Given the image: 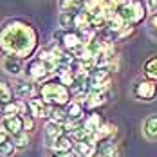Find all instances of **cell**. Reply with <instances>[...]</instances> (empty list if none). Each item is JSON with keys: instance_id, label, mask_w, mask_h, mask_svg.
Returning a JSON list of instances; mask_svg holds the SVG:
<instances>
[{"instance_id": "obj_22", "label": "cell", "mask_w": 157, "mask_h": 157, "mask_svg": "<svg viewBox=\"0 0 157 157\" xmlns=\"http://www.w3.org/2000/svg\"><path fill=\"white\" fill-rule=\"evenodd\" d=\"M81 9H83L81 4H76L72 0H60V13H72V15H76Z\"/></svg>"}, {"instance_id": "obj_23", "label": "cell", "mask_w": 157, "mask_h": 157, "mask_svg": "<svg viewBox=\"0 0 157 157\" xmlns=\"http://www.w3.org/2000/svg\"><path fill=\"white\" fill-rule=\"evenodd\" d=\"M117 15L121 16L128 25H134V6H132V4L119 7V9H117Z\"/></svg>"}, {"instance_id": "obj_20", "label": "cell", "mask_w": 157, "mask_h": 157, "mask_svg": "<svg viewBox=\"0 0 157 157\" xmlns=\"http://www.w3.org/2000/svg\"><path fill=\"white\" fill-rule=\"evenodd\" d=\"M132 6H134V25H137V24H141L143 20L146 18L148 9H146V4L141 2V0H134Z\"/></svg>"}, {"instance_id": "obj_14", "label": "cell", "mask_w": 157, "mask_h": 157, "mask_svg": "<svg viewBox=\"0 0 157 157\" xmlns=\"http://www.w3.org/2000/svg\"><path fill=\"white\" fill-rule=\"evenodd\" d=\"M143 136L150 141H157V116H150L143 121Z\"/></svg>"}, {"instance_id": "obj_21", "label": "cell", "mask_w": 157, "mask_h": 157, "mask_svg": "<svg viewBox=\"0 0 157 157\" xmlns=\"http://www.w3.org/2000/svg\"><path fill=\"white\" fill-rule=\"evenodd\" d=\"M74 16L76 15H72V13H60L58 15V25H60V29L71 31L74 27Z\"/></svg>"}, {"instance_id": "obj_6", "label": "cell", "mask_w": 157, "mask_h": 157, "mask_svg": "<svg viewBox=\"0 0 157 157\" xmlns=\"http://www.w3.org/2000/svg\"><path fill=\"white\" fill-rule=\"evenodd\" d=\"M27 107H29V114H31L33 117H38V119L49 117L51 110H52V107H49L42 98H31V99H27Z\"/></svg>"}, {"instance_id": "obj_31", "label": "cell", "mask_w": 157, "mask_h": 157, "mask_svg": "<svg viewBox=\"0 0 157 157\" xmlns=\"http://www.w3.org/2000/svg\"><path fill=\"white\" fill-rule=\"evenodd\" d=\"M52 155L54 157H79L74 150H72V152H67V154H52Z\"/></svg>"}, {"instance_id": "obj_10", "label": "cell", "mask_w": 157, "mask_h": 157, "mask_svg": "<svg viewBox=\"0 0 157 157\" xmlns=\"http://www.w3.org/2000/svg\"><path fill=\"white\" fill-rule=\"evenodd\" d=\"M65 109V114H67V121H72V123H81L83 116H85V109L83 105L78 103V101H71Z\"/></svg>"}, {"instance_id": "obj_18", "label": "cell", "mask_w": 157, "mask_h": 157, "mask_svg": "<svg viewBox=\"0 0 157 157\" xmlns=\"http://www.w3.org/2000/svg\"><path fill=\"white\" fill-rule=\"evenodd\" d=\"M4 71L9 76H20L22 71H24L22 60H18V58H6L4 60Z\"/></svg>"}, {"instance_id": "obj_9", "label": "cell", "mask_w": 157, "mask_h": 157, "mask_svg": "<svg viewBox=\"0 0 157 157\" xmlns=\"http://www.w3.org/2000/svg\"><path fill=\"white\" fill-rule=\"evenodd\" d=\"M74 139L71 137V136H67V134H63L60 136L56 141L52 143V146H51V150H52V154H67V152H72L74 150Z\"/></svg>"}, {"instance_id": "obj_27", "label": "cell", "mask_w": 157, "mask_h": 157, "mask_svg": "<svg viewBox=\"0 0 157 157\" xmlns=\"http://www.w3.org/2000/svg\"><path fill=\"white\" fill-rule=\"evenodd\" d=\"M24 117V132H33L34 130V117L33 116H22Z\"/></svg>"}, {"instance_id": "obj_34", "label": "cell", "mask_w": 157, "mask_h": 157, "mask_svg": "<svg viewBox=\"0 0 157 157\" xmlns=\"http://www.w3.org/2000/svg\"><path fill=\"white\" fill-rule=\"evenodd\" d=\"M0 157H4V155H2V154H0Z\"/></svg>"}, {"instance_id": "obj_11", "label": "cell", "mask_w": 157, "mask_h": 157, "mask_svg": "<svg viewBox=\"0 0 157 157\" xmlns=\"http://www.w3.org/2000/svg\"><path fill=\"white\" fill-rule=\"evenodd\" d=\"M65 134V130H63V125L60 123H54V121H49L47 125H45V141H47V146L51 148L52 146V143L56 141L60 136Z\"/></svg>"}, {"instance_id": "obj_35", "label": "cell", "mask_w": 157, "mask_h": 157, "mask_svg": "<svg viewBox=\"0 0 157 157\" xmlns=\"http://www.w3.org/2000/svg\"><path fill=\"white\" fill-rule=\"evenodd\" d=\"M0 130H2V128H0Z\"/></svg>"}, {"instance_id": "obj_3", "label": "cell", "mask_w": 157, "mask_h": 157, "mask_svg": "<svg viewBox=\"0 0 157 157\" xmlns=\"http://www.w3.org/2000/svg\"><path fill=\"white\" fill-rule=\"evenodd\" d=\"M25 76H27V79L33 81V83H40V81H45V79L51 76V72H49L47 65L36 58V60H33V62L27 63V67H25Z\"/></svg>"}, {"instance_id": "obj_4", "label": "cell", "mask_w": 157, "mask_h": 157, "mask_svg": "<svg viewBox=\"0 0 157 157\" xmlns=\"http://www.w3.org/2000/svg\"><path fill=\"white\" fill-rule=\"evenodd\" d=\"M134 98L139 101H154L157 98V83L148 81V79H141L136 87H134Z\"/></svg>"}, {"instance_id": "obj_12", "label": "cell", "mask_w": 157, "mask_h": 157, "mask_svg": "<svg viewBox=\"0 0 157 157\" xmlns=\"http://www.w3.org/2000/svg\"><path fill=\"white\" fill-rule=\"evenodd\" d=\"M103 123H105V121H103V117H101L98 112H90V114L85 117V121H83V128H85L90 136H94L96 132L101 128Z\"/></svg>"}, {"instance_id": "obj_29", "label": "cell", "mask_w": 157, "mask_h": 157, "mask_svg": "<svg viewBox=\"0 0 157 157\" xmlns=\"http://www.w3.org/2000/svg\"><path fill=\"white\" fill-rule=\"evenodd\" d=\"M144 4H146V9H148V13L157 15V0H146Z\"/></svg>"}, {"instance_id": "obj_16", "label": "cell", "mask_w": 157, "mask_h": 157, "mask_svg": "<svg viewBox=\"0 0 157 157\" xmlns=\"http://www.w3.org/2000/svg\"><path fill=\"white\" fill-rule=\"evenodd\" d=\"M15 143H13V137L9 134H6L4 130H0V154L4 157H9L15 154Z\"/></svg>"}, {"instance_id": "obj_28", "label": "cell", "mask_w": 157, "mask_h": 157, "mask_svg": "<svg viewBox=\"0 0 157 157\" xmlns=\"http://www.w3.org/2000/svg\"><path fill=\"white\" fill-rule=\"evenodd\" d=\"M148 24H150V31H152V34L157 38V15H152V16H150Z\"/></svg>"}, {"instance_id": "obj_17", "label": "cell", "mask_w": 157, "mask_h": 157, "mask_svg": "<svg viewBox=\"0 0 157 157\" xmlns=\"http://www.w3.org/2000/svg\"><path fill=\"white\" fill-rule=\"evenodd\" d=\"M15 101V92H13V87L7 83V81H2L0 79V109L13 103Z\"/></svg>"}, {"instance_id": "obj_26", "label": "cell", "mask_w": 157, "mask_h": 157, "mask_svg": "<svg viewBox=\"0 0 157 157\" xmlns=\"http://www.w3.org/2000/svg\"><path fill=\"white\" fill-rule=\"evenodd\" d=\"M13 143H15V148H16V150H24V148H27V146H29V143H31V139H29V134H27V132H20L18 136H15V137H13Z\"/></svg>"}, {"instance_id": "obj_7", "label": "cell", "mask_w": 157, "mask_h": 157, "mask_svg": "<svg viewBox=\"0 0 157 157\" xmlns=\"http://www.w3.org/2000/svg\"><path fill=\"white\" fill-rule=\"evenodd\" d=\"M62 47L67 51V52H74L78 47L83 45V40H81V34L78 31H63V36H62Z\"/></svg>"}, {"instance_id": "obj_25", "label": "cell", "mask_w": 157, "mask_h": 157, "mask_svg": "<svg viewBox=\"0 0 157 157\" xmlns=\"http://www.w3.org/2000/svg\"><path fill=\"white\" fill-rule=\"evenodd\" d=\"M99 152H101V155L103 157H119V148H117L112 141L105 143V144L99 148Z\"/></svg>"}, {"instance_id": "obj_2", "label": "cell", "mask_w": 157, "mask_h": 157, "mask_svg": "<svg viewBox=\"0 0 157 157\" xmlns=\"http://www.w3.org/2000/svg\"><path fill=\"white\" fill-rule=\"evenodd\" d=\"M71 89L60 83L58 79L45 81L40 87V98L49 107H67L71 103Z\"/></svg>"}, {"instance_id": "obj_5", "label": "cell", "mask_w": 157, "mask_h": 157, "mask_svg": "<svg viewBox=\"0 0 157 157\" xmlns=\"http://www.w3.org/2000/svg\"><path fill=\"white\" fill-rule=\"evenodd\" d=\"M0 128L6 134H9L11 137H15L20 132H24V117L22 116H4L0 119Z\"/></svg>"}, {"instance_id": "obj_30", "label": "cell", "mask_w": 157, "mask_h": 157, "mask_svg": "<svg viewBox=\"0 0 157 157\" xmlns=\"http://www.w3.org/2000/svg\"><path fill=\"white\" fill-rule=\"evenodd\" d=\"M110 2H112V4H114L117 9H119V7H123V6H128V4H132L134 0H110Z\"/></svg>"}, {"instance_id": "obj_32", "label": "cell", "mask_w": 157, "mask_h": 157, "mask_svg": "<svg viewBox=\"0 0 157 157\" xmlns=\"http://www.w3.org/2000/svg\"><path fill=\"white\" fill-rule=\"evenodd\" d=\"M72 2H76V4H81V6H83V2H85V0H72Z\"/></svg>"}, {"instance_id": "obj_24", "label": "cell", "mask_w": 157, "mask_h": 157, "mask_svg": "<svg viewBox=\"0 0 157 157\" xmlns=\"http://www.w3.org/2000/svg\"><path fill=\"white\" fill-rule=\"evenodd\" d=\"M49 117H51V121L60 123V125H65L67 123V114H65V109H62V107H52Z\"/></svg>"}, {"instance_id": "obj_8", "label": "cell", "mask_w": 157, "mask_h": 157, "mask_svg": "<svg viewBox=\"0 0 157 157\" xmlns=\"http://www.w3.org/2000/svg\"><path fill=\"white\" fill-rule=\"evenodd\" d=\"M13 92H15V98L18 99H31L33 94H34V83L29 81V79H20L16 81L15 87H13Z\"/></svg>"}, {"instance_id": "obj_33", "label": "cell", "mask_w": 157, "mask_h": 157, "mask_svg": "<svg viewBox=\"0 0 157 157\" xmlns=\"http://www.w3.org/2000/svg\"><path fill=\"white\" fill-rule=\"evenodd\" d=\"M99 2H103V4H107V2H110V0H99Z\"/></svg>"}, {"instance_id": "obj_15", "label": "cell", "mask_w": 157, "mask_h": 157, "mask_svg": "<svg viewBox=\"0 0 157 157\" xmlns=\"http://www.w3.org/2000/svg\"><path fill=\"white\" fill-rule=\"evenodd\" d=\"M143 76L148 81L157 83V56H152L143 63Z\"/></svg>"}, {"instance_id": "obj_19", "label": "cell", "mask_w": 157, "mask_h": 157, "mask_svg": "<svg viewBox=\"0 0 157 157\" xmlns=\"http://www.w3.org/2000/svg\"><path fill=\"white\" fill-rule=\"evenodd\" d=\"M87 29H90V15L81 9L74 16V31L83 33V31H87Z\"/></svg>"}, {"instance_id": "obj_1", "label": "cell", "mask_w": 157, "mask_h": 157, "mask_svg": "<svg viewBox=\"0 0 157 157\" xmlns=\"http://www.w3.org/2000/svg\"><path fill=\"white\" fill-rule=\"evenodd\" d=\"M38 49V33L25 20H11L0 29V51L7 58L27 60Z\"/></svg>"}, {"instance_id": "obj_13", "label": "cell", "mask_w": 157, "mask_h": 157, "mask_svg": "<svg viewBox=\"0 0 157 157\" xmlns=\"http://www.w3.org/2000/svg\"><path fill=\"white\" fill-rule=\"evenodd\" d=\"M74 152L79 157H94L98 154V143L94 141H81L74 144Z\"/></svg>"}]
</instances>
